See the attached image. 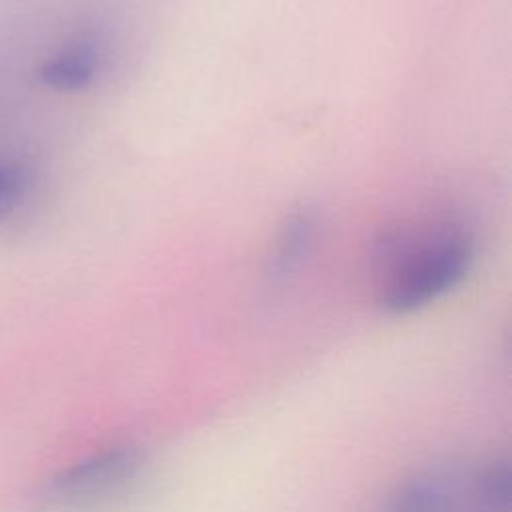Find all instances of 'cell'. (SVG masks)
Returning a JSON list of instances; mask_svg holds the SVG:
<instances>
[{
	"mask_svg": "<svg viewBox=\"0 0 512 512\" xmlns=\"http://www.w3.org/2000/svg\"><path fill=\"white\" fill-rule=\"evenodd\" d=\"M30 182L28 170L20 164L0 160V212H6L26 192Z\"/></svg>",
	"mask_w": 512,
	"mask_h": 512,
	"instance_id": "5",
	"label": "cell"
},
{
	"mask_svg": "<svg viewBox=\"0 0 512 512\" xmlns=\"http://www.w3.org/2000/svg\"><path fill=\"white\" fill-rule=\"evenodd\" d=\"M100 68V48L94 40H78L60 52L52 54L38 68L42 84L54 90H80L86 88Z\"/></svg>",
	"mask_w": 512,
	"mask_h": 512,
	"instance_id": "3",
	"label": "cell"
},
{
	"mask_svg": "<svg viewBox=\"0 0 512 512\" xmlns=\"http://www.w3.org/2000/svg\"><path fill=\"white\" fill-rule=\"evenodd\" d=\"M144 464L146 454L138 444H108L56 472L46 482L42 500L56 512L90 510L126 490Z\"/></svg>",
	"mask_w": 512,
	"mask_h": 512,
	"instance_id": "2",
	"label": "cell"
},
{
	"mask_svg": "<svg viewBox=\"0 0 512 512\" xmlns=\"http://www.w3.org/2000/svg\"><path fill=\"white\" fill-rule=\"evenodd\" d=\"M314 230L316 218L308 208H300L286 216L268 260V270L272 278L282 280L300 266L302 258L314 242Z\"/></svg>",
	"mask_w": 512,
	"mask_h": 512,
	"instance_id": "4",
	"label": "cell"
},
{
	"mask_svg": "<svg viewBox=\"0 0 512 512\" xmlns=\"http://www.w3.org/2000/svg\"><path fill=\"white\" fill-rule=\"evenodd\" d=\"M476 252L474 230L456 216H436L386 232L376 246L378 306L392 316L430 306L468 276Z\"/></svg>",
	"mask_w": 512,
	"mask_h": 512,
	"instance_id": "1",
	"label": "cell"
}]
</instances>
